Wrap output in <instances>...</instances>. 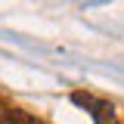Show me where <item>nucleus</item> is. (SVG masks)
Returning a JSON list of instances; mask_svg holds the SVG:
<instances>
[{"label": "nucleus", "instance_id": "obj_1", "mask_svg": "<svg viewBox=\"0 0 124 124\" xmlns=\"http://www.w3.org/2000/svg\"><path fill=\"white\" fill-rule=\"evenodd\" d=\"M75 102L84 108H90V115L96 118V124H115V108L108 102H99L93 96H84V93H75Z\"/></svg>", "mask_w": 124, "mask_h": 124}]
</instances>
